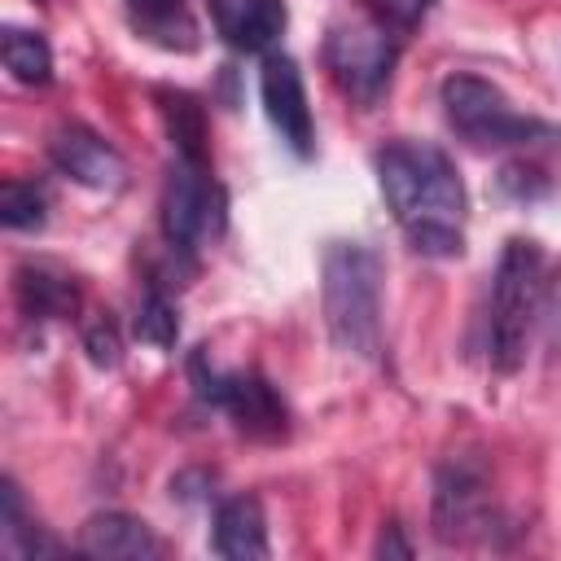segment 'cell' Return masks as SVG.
<instances>
[{"label":"cell","instance_id":"6da1fadb","mask_svg":"<svg viewBox=\"0 0 561 561\" xmlns=\"http://www.w3.org/2000/svg\"><path fill=\"white\" fill-rule=\"evenodd\" d=\"M373 162H377L386 206L403 228L408 245L425 259L465 254L469 193L447 149H438L434 140L403 136V140H386Z\"/></svg>","mask_w":561,"mask_h":561},{"label":"cell","instance_id":"7a4b0ae2","mask_svg":"<svg viewBox=\"0 0 561 561\" xmlns=\"http://www.w3.org/2000/svg\"><path fill=\"white\" fill-rule=\"evenodd\" d=\"M557 259L535 237H508L491 276L486 307V359L495 373H517L530 351V333L548 307Z\"/></svg>","mask_w":561,"mask_h":561},{"label":"cell","instance_id":"3957f363","mask_svg":"<svg viewBox=\"0 0 561 561\" xmlns=\"http://www.w3.org/2000/svg\"><path fill=\"white\" fill-rule=\"evenodd\" d=\"M381 254L364 241H329L320 259L324 329L342 355L381 359Z\"/></svg>","mask_w":561,"mask_h":561},{"label":"cell","instance_id":"277c9868","mask_svg":"<svg viewBox=\"0 0 561 561\" xmlns=\"http://www.w3.org/2000/svg\"><path fill=\"white\" fill-rule=\"evenodd\" d=\"M438 101H443L447 127L473 149H535V145L561 140L557 123L517 114L504 88H495L482 75H465V70L447 75L438 88Z\"/></svg>","mask_w":561,"mask_h":561},{"label":"cell","instance_id":"5b68a950","mask_svg":"<svg viewBox=\"0 0 561 561\" xmlns=\"http://www.w3.org/2000/svg\"><path fill=\"white\" fill-rule=\"evenodd\" d=\"M188 386L206 408H219L237 434L254 443H285L289 438V403L280 390L254 368H215L206 346L188 355Z\"/></svg>","mask_w":561,"mask_h":561},{"label":"cell","instance_id":"8992f818","mask_svg":"<svg viewBox=\"0 0 561 561\" xmlns=\"http://www.w3.org/2000/svg\"><path fill=\"white\" fill-rule=\"evenodd\" d=\"M434 539L443 548H469V543H495V535L508 526L504 508L491 495L486 465L478 456H447L434 469V500H430Z\"/></svg>","mask_w":561,"mask_h":561},{"label":"cell","instance_id":"52a82bcc","mask_svg":"<svg viewBox=\"0 0 561 561\" xmlns=\"http://www.w3.org/2000/svg\"><path fill=\"white\" fill-rule=\"evenodd\" d=\"M399 48H403V39L390 35L381 22H373L368 13L364 18H342L324 35V70L355 105L373 110L390 92Z\"/></svg>","mask_w":561,"mask_h":561},{"label":"cell","instance_id":"ba28073f","mask_svg":"<svg viewBox=\"0 0 561 561\" xmlns=\"http://www.w3.org/2000/svg\"><path fill=\"white\" fill-rule=\"evenodd\" d=\"M228 228V193L210 162L175 158L162 184V237L188 254L215 245Z\"/></svg>","mask_w":561,"mask_h":561},{"label":"cell","instance_id":"9c48e42d","mask_svg":"<svg viewBox=\"0 0 561 561\" xmlns=\"http://www.w3.org/2000/svg\"><path fill=\"white\" fill-rule=\"evenodd\" d=\"M259 96H263V114L280 131V140L298 158H311L316 153V118H311V105H307L302 70H298V61L289 53H263V61H259Z\"/></svg>","mask_w":561,"mask_h":561},{"label":"cell","instance_id":"30bf717a","mask_svg":"<svg viewBox=\"0 0 561 561\" xmlns=\"http://www.w3.org/2000/svg\"><path fill=\"white\" fill-rule=\"evenodd\" d=\"M48 162L61 175H70L75 184L96 188V193H114L127 180L123 153L101 131H92L88 123H57L48 136Z\"/></svg>","mask_w":561,"mask_h":561},{"label":"cell","instance_id":"8fae6325","mask_svg":"<svg viewBox=\"0 0 561 561\" xmlns=\"http://www.w3.org/2000/svg\"><path fill=\"white\" fill-rule=\"evenodd\" d=\"M13 298H18V311L26 324H44V320H70L83 302V289L66 267L26 259L13 272Z\"/></svg>","mask_w":561,"mask_h":561},{"label":"cell","instance_id":"7c38bea8","mask_svg":"<svg viewBox=\"0 0 561 561\" xmlns=\"http://www.w3.org/2000/svg\"><path fill=\"white\" fill-rule=\"evenodd\" d=\"M219 39L237 53H272L285 35V0H206Z\"/></svg>","mask_w":561,"mask_h":561},{"label":"cell","instance_id":"4fadbf2b","mask_svg":"<svg viewBox=\"0 0 561 561\" xmlns=\"http://www.w3.org/2000/svg\"><path fill=\"white\" fill-rule=\"evenodd\" d=\"M75 548L88 552V557H118V561H153V557H162V539L153 535V526L145 517H136V513H123V508L92 513L79 526Z\"/></svg>","mask_w":561,"mask_h":561},{"label":"cell","instance_id":"5bb4252c","mask_svg":"<svg viewBox=\"0 0 561 561\" xmlns=\"http://www.w3.org/2000/svg\"><path fill=\"white\" fill-rule=\"evenodd\" d=\"M210 548L224 561H263L267 548V517L259 495H228L215 508V526H210Z\"/></svg>","mask_w":561,"mask_h":561},{"label":"cell","instance_id":"9a60e30c","mask_svg":"<svg viewBox=\"0 0 561 561\" xmlns=\"http://www.w3.org/2000/svg\"><path fill=\"white\" fill-rule=\"evenodd\" d=\"M123 13H127V26L153 48L193 53L202 44L188 0H123Z\"/></svg>","mask_w":561,"mask_h":561},{"label":"cell","instance_id":"2e32d148","mask_svg":"<svg viewBox=\"0 0 561 561\" xmlns=\"http://www.w3.org/2000/svg\"><path fill=\"white\" fill-rule=\"evenodd\" d=\"M153 105L162 114V127L171 136V149L175 158L184 162H210V123H206V105L202 96L184 92V88H153Z\"/></svg>","mask_w":561,"mask_h":561},{"label":"cell","instance_id":"e0dca14e","mask_svg":"<svg viewBox=\"0 0 561 561\" xmlns=\"http://www.w3.org/2000/svg\"><path fill=\"white\" fill-rule=\"evenodd\" d=\"M0 539H4V552L22 557V561L61 557V552H66V543H61L53 530H44V526L26 513V500H22V491H18L13 478L0 482Z\"/></svg>","mask_w":561,"mask_h":561},{"label":"cell","instance_id":"ac0fdd59","mask_svg":"<svg viewBox=\"0 0 561 561\" xmlns=\"http://www.w3.org/2000/svg\"><path fill=\"white\" fill-rule=\"evenodd\" d=\"M0 57L4 70L26 83V88H44L53 83V48L39 31H22V26H4L0 31Z\"/></svg>","mask_w":561,"mask_h":561},{"label":"cell","instance_id":"d6986e66","mask_svg":"<svg viewBox=\"0 0 561 561\" xmlns=\"http://www.w3.org/2000/svg\"><path fill=\"white\" fill-rule=\"evenodd\" d=\"M0 224L9 232H39L48 224V193L35 180H4L0 184Z\"/></svg>","mask_w":561,"mask_h":561},{"label":"cell","instance_id":"ffe728a7","mask_svg":"<svg viewBox=\"0 0 561 561\" xmlns=\"http://www.w3.org/2000/svg\"><path fill=\"white\" fill-rule=\"evenodd\" d=\"M131 333L149 346H162V351L180 342V307H175L171 289H158V285L145 289L140 307H136V320H131Z\"/></svg>","mask_w":561,"mask_h":561},{"label":"cell","instance_id":"44dd1931","mask_svg":"<svg viewBox=\"0 0 561 561\" xmlns=\"http://www.w3.org/2000/svg\"><path fill=\"white\" fill-rule=\"evenodd\" d=\"M359 4H364V13H368L373 22H381L390 35L408 39V35L430 18V9H434L438 0H359Z\"/></svg>","mask_w":561,"mask_h":561},{"label":"cell","instance_id":"7402d4cb","mask_svg":"<svg viewBox=\"0 0 561 561\" xmlns=\"http://www.w3.org/2000/svg\"><path fill=\"white\" fill-rule=\"evenodd\" d=\"M83 351L96 368H118L123 364V333L110 311H92L83 320Z\"/></svg>","mask_w":561,"mask_h":561},{"label":"cell","instance_id":"603a6c76","mask_svg":"<svg viewBox=\"0 0 561 561\" xmlns=\"http://www.w3.org/2000/svg\"><path fill=\"white\" fill-rule=\"evenodd\" d=\"M500 193L513 197V202H535V197H548L552 193V175L539 162L517 158V162H508L500 171Z\"/></svg>","mask_w":561,"mask_h":561},{"label":"cell","instance_id":"cb8c5ba5","mask_svg":"<svg viewBox=\"0 0 561 561\" xmlns=\"http://www.w3.org/2000/svg\"><path fill=\"white\" fill-rule=\"evenodd\" d=\"M373 557H386V561H390V557H403V561L412 557V543L403 539V526H399V522H386V526H381V535H377V543H373Z\"/></svg>","mask_w":561,"mask_h":561}]
</instances>
